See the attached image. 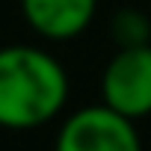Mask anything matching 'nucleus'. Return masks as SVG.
<instances>
[{"mask_svg":"<svg viewBox=\"0 0 151 151\" xmlns=\"http://www.w3.org/2000/svg\"><path fill=\"white\" fill-rule=\"evenodd\" d=\"M68 92V74L50 50L36 45L0 47V127H45L65 110Z\"/></svg>","mask_w":151,"mask_h":151,"instance_id":"f257e3e1","label":"nucleus"},{"mask_svg":"<svg viewBox=\"0 0 151 151\" xmlns=\"http://www.w3.org/2000/svg\"><path fill=\"white\" fill-rule=\"evenodd\" d=\"M53 151H142V142L130 119L107 104H89L59 124Z\"/></svg>","mask_w":151,"mask_h":151,"instance_id":"f03ea898","label":"nucleus"},{"mask_svg":"<svg viewBox=\"0 0 151 151\" xmlns=\"http://www.w3.org/2000/svg\"><path fill=\"white\" fill-rule=\"evenodd\" d=\"M101 104L130 122L151 116V45L113 53L101 74Z\"/></svg>","mask_w":151,"mask_h":151,"instance_id":"7ed1b4c3","label":"nucleus"},{"mask_svg":"<svg viewBox=\"0 0 151 151\" xmlns=\"http://www.w3.org/2000/svg\"><path fill=\"white\" fill-rule=\"evenodd\" d=\"M98 0H21L27 27L47 42H71L89 30Z\"/></svg>","mask_w":151,"mask_h":151,"instance_id":"20e7f679","label":"nucleus"},{"mask_svg":"<svg viewBox=\"0 0 151 151\" xmlns=\"http://www.w3.org/2000/svg\"><path fill=\"white\" fill-rule=\"evenodd\" d=\"M113 36L119 47H136V45H151V24L142 12L136 9H122L113 21Z\"/></svg>","mask_w":151,"mask_h":151,"instance_id":"39448f33","label":"nucleus"}]
</instances>
